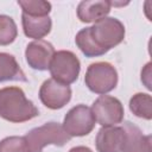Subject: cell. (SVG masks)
I'll return each instance as SVG.
<instances>
[{"label": "cell", "mask_w": 152, "mask_h": 152, "mask_svg": "<svg viewBox=\"0 0 152 152\" xmlns=\"http://www.w3.org/2000/svg\"><path fill=\"white\" fill-rule=\"evenodd\" d=\"M39 115L38 108L28 100L19 87L0 89V118L6 121L20 124Z\"/></svg>", "instance_id": "6da1fadb"}, {"label": "cell", "mask_w": 152, "mask_h": 152, "mask_svg": "<svg viewBox=\"0 0 152 152\" xmlns=\"http://www.w3.org/2000/svg\"><path fill=\"white\" fill-rule=\"evenodd\" d=\"M25 139L27 141L30 152H42L48 145L64 146L70 141L71 137L66 134L61 124L51 121L31 129L25 135Z\"/></svg>", "instance_id": "7a4b0ae2"}, {"label": "cell", "mask_w": 152, "mask_h": 152, "mask_svg": "<svg viewBox=\"0 0 152 152\" xmlns=\"http://www.w3.org/2000/svg\"><path fill=\"white\" fill-rule=\"evenodd\" d=\"M90 36L95 44L103 50L106 53L114 46L119 45L125 38V26L124 24L112 17H106L89 27Z\"/></svg>", "instance_id": "3957f363"}, {"label": "cell", "mask_w": 152, "mask_h": 152, "mask_svg": "<svg viewBox=\"0 0 152 152\" xmlns=\"http://www.w3.org/2000/svg\"><path fill=\"white\" fill-rule=\"evenodd\" d=\"M88 89L99 95H106L118 84V71L108 62H96L88 66L84 76Z\"/></svg>", "instance_id": "277c9868"}, {"label": "cell", "mask_w": 152, "mask_h": 152, "mask_svg": "<svg viewBox=\"0 0 152 152\" xmlns=\"http://www.w3.org/2000/svg\"><path fill=\"white\" fill-rule=\"evenodd\" d=\"M49 70L51 74V78L63 83V84H71L76 82L81 70V63L77 56L68 50H61L55 52Z\"/></svg>", "instance_id": "5b68a950"}, {"label": "cell", "mask_w": 152, "mask_h": 152, "mask_svg": "<svg viewBox=\"0 0 152 152\" xmlns=\"http://www.w3.org/2000/svg\"><path fill=\"white\" fill-rule=\"evenodd\" d=\"M95 122L91 108L86 104H77L65 114L62 126L71 138L84 137L94 129Z\"/></svg>", "instance_id": "8992f818"}, {"label": "cell", "mask_w": 152, "mask_h": 152, "mask_svg": "<svg viewBox=\"0 0 152 152\" xmlns=\"http://www.w3.org/2000/svg\"><path fill=\"white\" fill-rule=\"evenodd\" d=\"M91 112L95 121L102 127H110L122 122L125 114L120 100L110 95H101L97 97L91 106Z\"/></svg>", "instance_id": "52a82bcc"}, {"label": "cell", "mask_w": 152, "mask_h": 152, "mask_svg": "<svg viewBox=\"0 0 152 152\" xmlns=\"http://www.w3.org/2000/svg\"><path fill=\"white\" fill-rule=\"evenodd\" d=\"M39 99L49 109H61L71 99V88L53 78L45 80L39 89Z\"/></svg>", "instance_id": "ba28073f"}, {"label": "cell", "mask_w": 152, "mask_h": 152, "mask_svg": "<svg viewBox=\"0 0 152 152\" xmlns=\"http://www.w3.org/2000/svg\"><path fill=\"white\" fill-rule=\"evenodd\" d=\"M55 52V48L51 43L39 39L27 44L25 50V58L28 66L33 70L45 71L49 69Z\"/></svg>", "instance_id": "9c48e42d"}, {"label": "cell", "mask_w": 152, "mask_h": 152, "mask_svg": "<svg viewBox=\"0 0 152 152\" xmlns=\"http://www.w3.org/2000/svg\"><path fill=\"white\" fill-rule=\"evenodd\" d=\"M126 139V131L120 126L102 127L96 135L97 152H121Z\"/></svg>", "instance_id": "30bf717a"}, {"label": "cell", "mask_w": 152, "mask_h": 152, "mask_svg": "<svg viewBox=\"0 0 152 152\" xmlns=\"http://www.w3.org/2000/svg\"><path fill=\"white\" fill-rule=\"evenodd\" d=\"M110 7V1L107 0H84L77 6V18L82 23H96L107 17Z\"/></svg>", "instance_id": "8fae6325"}, {"label": "cell", "mask_w": 152, "mask_h": 152, "mask_svg": "<svg viewBox=\"0 0 152 152\" xmlns=\"http://www.w3.org/2000/svg\"><path fill=\"white\" fill-rule=\"evenodd\" d=\"M126 131V139L121 152H151V135H145L140 128L127 121L122 126Z\"/></svg>", "instance_id": "7c38bea8"}, {"label": "cell", "mask_w": 152, "mask_h": 152, "mask_svg": "<svg viewBox=\"0 0 152 152\" xmlns=\"http://www.w3.org/2000/svg\"><path fill=\"white\" fill-rule=\"evenodd\" d=\"M21 25L26 37L39 40L50 33L52 27V21L49 15L32 17L21 13Z\"/></svg>", "instance_id": "4fadbf2b"}, {"label": "cell", "mask_w": 152, "mask_h": 152, "mask_svg": "<svg viewBox=\"0 0 152 152\" xmlns=\"http://www.w3.org/2000/svg\"><path fill=\"white\" fill-rule=\"evenodd\" d=\"M7 81L27 82V78L14 56L0 52V83Z\"/></svg>", "instance_id": "5bb4252c"}, {"label": "cell", "mask_w": 152, "mask_h": 152, "mask_svg": "<svg viewBox=\"0 0 152 152\" xmlns=\"http://www.w3.org/2000/svg\"><path fill=\"white\" fill-rule=\"evenodd\" d=\"M131 112L141 119L151 120L152 119V97L150 94L137 93L129 100Z\"/></svg>", "instance_id": "9a60e30c"}, {"label": "cell", "mask_w": 152, "mask_h": 152, "mask_svg": "<svg viewBox=\"0 0 152 152\" xmlns=\"http://www.w3.org/2000/svg\"><path fill=\"white\" fill-rule=\"evenodd\" d=\"M75 43L86 57H89V58L99 57V56H102L106 53L93 40L90 32H89V27H84L81 31H78V33L75 37Z\"/></svg>", "instance_id": "2e32d148"}, {"label": "cell", "mask_w": 152, "mask_h": 152, "mask_svg": "<svg viewBox=\"0 0 152 152\" xmlns=\"http://www.w3.org/2000/svg\"><path fill=\"white\" fill-rule=\"evenodd\" d=\"M18 5L24 14L32 17H46L51 11V4L43 0H19Z\"/></svg>", "instance_id": "e0dca14e"}, {"label": "cell", "mask_w": 152, "mask_h": 152, "mask_svg": "<svg viewBox=\"0 0 152 152\" xmlns=\"http://www.w3.org/2000/svg\"><path fill=\"white\" fill-rule=\"evenodd\" d=\"M18 36V28L15 21L6 14H0V45L12 44Z\"/></svg>", "instance_id": "ac0fdd59"}, {"label": "cell", "mask_w": 152, "mask_h": 152, "mask_svg": "<svg viewBox=\"0 0 152 152\" xmlns=\"http://www.w3.org/2000/svg\"><path fill=\"white\" fill-rule=\"evenodd\" d=\"M0 152H30L25 137H7L0 141Z\"/></svg>", "instance_id": "d6986e66"}, {"label": "cell", "mask_w": 152, "mask_h": 152, "mask_svg": "<svg viewBox=\"0 0 152 152\" xmlns=\"http://www.w3.org/2000/svg\"><path fill=\"white\" fill-rule=\"evenodd\" d=\"M150 75H151V63H147L145 65L144 70H141V82H144V84L147 89H151Z\"/></svg>", "instance_id": "ffe728a7"}, {"label": "cell", "mask_w": 152, "mask_h": 152, "mask_svg": "<svg viewBox=\"0 0 152 152\" xmlns=\"http://www.w3.org/2000/svg\"><path fill=\"white\" fill-rule=\"evenodd\" d=\"M69 152H93V151L87 146H76V147L70 148Z\"/></svg>", "instance_id": "44dd1931"}]
</instances>
